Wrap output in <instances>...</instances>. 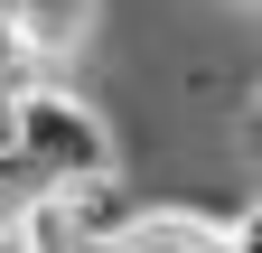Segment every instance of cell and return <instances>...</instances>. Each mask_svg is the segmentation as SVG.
I'll use <instances>...</instances> for the list:
<instances>
[{
	"label": "cell",
	"instance_id": "obj_5",
	"mask_svg": "<svg viewBox=\"0 0 262 253\" xmlns=\"http://www.w3.org/2000/svg\"><path fill=\"white\" fill-rule=\"evenodd\" d=\"M225 244H234V253H262V187H244V197H234V216H225Z\"/></svg>",
	"mask_w": 262,
	"mask_h": 253
},
{
	"label": "cell",
	"instance_id": "obj_2",
	"mask_svg": "<svg viewBox=\"0 0 262 253\" xmlns=\"http://www.w3.org/2000/svg\"><path fill=\"white\" fill-rule=\"evenodd\" d=\"M122 253H234V244H225V216L169 197V206H141L122 225Z\"/></svg>",
	"mask_w": 262,
	"mask_h": 253
},
{
	"label": "cell",
	"instance_id": "obj_3",
	"mask_svg": "<svg viewBox=\"0 0 262 253\" xmlns=\"http://www.w3.org/2000/svg\"><path fill=\"white\" fill-rule=\"evenodd\" d=\"M10 10L28 28V47H38L47 66H66V56L94 47V10H103V0H10Z\"/></svg>",
	"mask_w": 262,
	"mask_h": 253
},
{
	"label": "cell",
	"instance_id": "obj_1",
	"mask_svg": "<svg viewBox=\"0 0 262 253\" xmlns=\"http://www.w3.org/2000/svg\"><path fill=\"white\" fill-rule=\"evenodd\" d=\"M19 132H28V178H113L122 169V122L94 103V94H75L66 75H38L19 94Z\"/></svg>",
	"mask_w": 262,
	"mask_h": 253
},
{
	"label": "cell",
	"instance_id": "obj_4",
	"mask_svg": "<svg viewBox=\"0 0 262 253\" xmlns=\"http://www.w3.org/2000/svg\"><path fill=\"white\" fill-rule=\"evenodd\" d=\"M38 75H56V66H47L38 47H28V28H19V10L0 0V94H28Z\"/></svg>",
	"mask_w": 262,
	"mask_h": 253
},
{
	"label": "cell",
	"instance_id": "obj_7",
	"mask_svg": "<svg viewBox=\"0 0 262 253\" xmlns=\"http://www.w3.org/2000/svg\"><path fill=\"white\" fill-rule=\"evenodd\" d=\"M84 253H122V235H113V244H84Z\"/></svg>",
	"mask_w": 262,
	"mask_h": 253
},
{
	"label": "cell",
	"instance_id": "obj_6",
	"mask_svg": "<svg viewBox=\"0 0 262 253\" xmlns=\"http://www.w3.org/2000/svg\"><path fill=\"white\" fill-rule=\"evenodd\" d=\"M234 122H244V150H253V160H262V75L244 85V113H234Z\"/></svg>",
	"mask_w": 262,
	"mask_h": 253
}]
</instances>
